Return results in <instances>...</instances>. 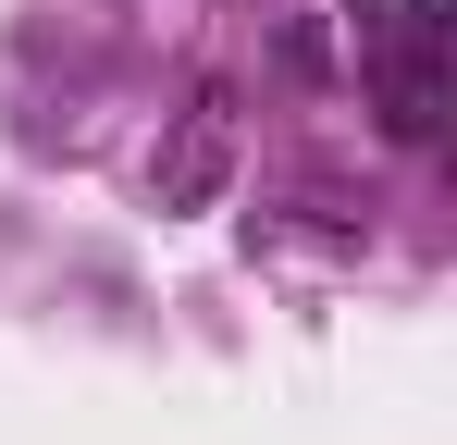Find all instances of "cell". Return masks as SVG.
<instances>
[{
	"label": "cell",
	"mask_w": 457,
	"mask_h": 445,
	"mask_svg": "<svg viewBox=\"0 0 457 445\" xmlns=\"http://www.w3.org/2000/svg\"><path fill=\"white\" fill-rule=\"evenodd\" d=\"M223 173H235V124H223V99H198L186 137H173V161H161V211H211Z\"/></svg>",
	"instance_id": "cell-1"
}]
</instances>
